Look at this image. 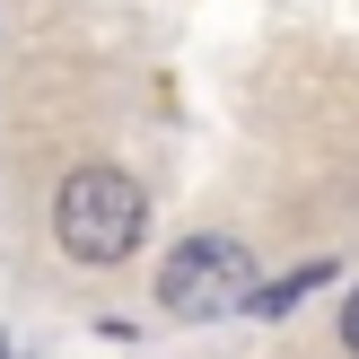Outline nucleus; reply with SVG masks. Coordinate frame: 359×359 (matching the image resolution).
<instances>
[{
	"label": "nucleus",
	"mask_w": 359,
	"mask_h": 359,
	"mask_svg": "<svg viewBox=\"0 0 359 359\" xmlns=\"http://www.w3.org/2000/svg\"><path fill=\"white\" fill-rule=\"evenodd\" d=\"M0 359H9V342H0Z\"/></svg>",
	"instance_id": "4"
},
{
	"label": "nucleus",
	"mask_w": 359,
	"mask_h": 359,
	"mask_svg": "<svg viewBox=\"0 0 359 359\" xmlns=\"http://www.w3.org/2000/svg\"><path fill=\"white\" fill-rule=\"evenodd\" d=\"M140 228H149V202H140V184L123 167H70L62 175V193H53V237H62V255L123 263L140 245Z\"/></svg>",
	"instance_id": "1"
},
{
	"label": "nucleus",
	"mask_w": 359,
	"mask_h": 359,
	"mask_svg": "<svg viewBox=\"0 0 359 359\" xmlns=\"http://www.w3.org/2000/svg\"><path fill=\"white\" fill-rule=\"evenodd\" d=\"M158 307L184 316V325H210V316L255 307V255L237 237H184L158 272Z\"/></svg>",
	"instance_id": "2"
},
{
	"label": "nucleus",
	"mask_w": 359,
	"mask_h": 359,
	"mask_svg": "<svg viewBox=\"0 0 359 359\" xmlns=\"http://www.w3.org/2000/svg\"><path fill=\"white\" fill-rule=\"evenodd\" d=\"M342 342L359 351V298H351V307H342Z\"/></svg>",
	"instance_id": "3"
}]
</instances>
